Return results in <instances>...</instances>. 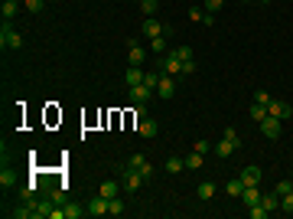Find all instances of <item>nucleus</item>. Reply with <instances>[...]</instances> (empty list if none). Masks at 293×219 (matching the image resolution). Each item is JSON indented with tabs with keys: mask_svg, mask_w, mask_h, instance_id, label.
Masks as SVG:
<instances>
[{
	"mask_svg": "<svg viewBox=\"0 0 293 219\" xmlns=\"http://www.w3.org/2000/svg\"><path fill=\"white\" fill-rule=\"evenodd\" d=\"M222 138H225V141H232L235 147H241V138H238V131H235V128H225V131H222Z\"/></svg>",
	"mask_w": 293,
	"mask_h": 219,
	"instance_id": "nucleus-31",
	"label": "nucleus"
},
{
	"mask_svg": "<svg viewBox=\"0 0 293 219\" xmlns=\"http://www.w3.org/2000/svg\"><path fill=\"white\" fill-rule=\"evenodd\" d=\"M88 206H78V203H65V219H78V216H85Z\"/></svg>",
	"mask_w": 293,
	"mask_h": 219,
	"instance_id": "nucleus-22",
	"label": "nucleus"
},
{
	"mask_svg": "<svg viewBox=\"0 0 293 219\" xmlns=\"http://www.w3.org/2000/svg\"><path fill=\"white\" fill-rule=\"evenodd\" d=\"M104 213H108V200H104V196L88 200V216H104Z\"/></svg>",
	"mask_w": 293,
	"mask_h": 219,
	"instance_id": "nucleus-14",
	"label": "nucleus"
},
{
	"mask_svg": "<svg viewBox=\"0 0 293 219\" xmlns=\"http://www.w3.org/2000/svg\"><path fill=\"white\" fill-rule=\"evenodd\" d=\"M150 49H153V53H170V49H166V36H153V39H150Z\"/></svg>",
	"mask_w": 293,
	"mask_h": 219,
	"instance_id": "nucleus-26",
	"label": "nucleus"
},
{
	"mask_svg": "<svg viewBox=\"0 0 293 219\" xmlns=\"http://www.w3.org/2000/svg\"><path fill=\"white\" fill-rule=\"evenodd\" d=\"M156 95H160V98H173V95H176V78H173V75H163L160 85H156Z\"/></svg>",
	"mask_w": 293,
	"mask_h": 219,
	"instance_id": "nucleus-8",
	"label": "nucleus"
},
{
	"mask_svg": "<svg viewBox=\"0 0 293 219\" xmlns=\"http://www.w3.org/2000/svg\"><path fill=\"white\" fill-rule=\"evenodd\" d=\"M195 150H199V154H208V150H212V141H205V138L195 141Z\"/></svg>",
	"mask_w": 293,
	"mask_h": 219,
	"instance_id": "nucleus-40",
	"label": "nucleus"
},
{
	"mask_svg": "<svg viewBox=\"0 0 293 219\" xmlns=\"http://www.w3.org/2000/svg\"><path fill=\"white\" fill-rule=\"evenodd\" d=\"M0 187H3V190L16 187V173H13V170H7V167H3V170H0Z\"/></svg>",
	"mask_w": 293,
	"mask_h": 219,
	"instance_id": "nucleus-24",
	"label": "nucleus"
},
{
	"mask_svg": "<svg viewBox=\"0 0 293 219\" xmlns=\"http://www.w3.org/2000/svg\"><path fill=\"white\" fill-rule=\"evenodd\" d=\"M222 7H225V0H205V10H208V13H218Z\"/></svg>",
	"mask_w": 293,
	"mask_h": 219,
	"instance_id": "nucleus-37",
	"label": "nucleus"
},
{
	"mask_svg": "<svg viewBox=\"0 0 293 219\" xmlns=\"http://www.w3.org/2000/svg\"><path fill=\"white\" fill-rule=\"evenodd\" d=\"M140 10H144V16H153L156 13V0H140Z\"/></svg>",
	"mask_w": 293,
	"mask_h": 219,
	"instance_id": "nucleus-35",
	"label": "nucleus"
},
{
	"mask_svg": "<svg viewBox=\"0 0 293 219\" xmlns=\"http://www.w3.org/2000/svg\"><path fill=\"white\" fill-rule=\"evenodd\" d=\"M193 72H195V59L193 63H183V75H193Z\"/></svg>",
	"mask_w": 293,
	"mask_h": 219,
	"instance_id": "nucleus-43",
	"label": "nucleus"
},
{
	"mask_svg": "<svg viewBox=\"0 0 293 219\" xmlns=\"http://www.w3.org/2000/svg\"><path fill=\"white\" fill-rule=\"evenodd\" d=\"M225 193L238 200V196L244 193V180H241V177H238V180H228V183H225Z\"/></svg>",
	"mask_w": 293,
	"mask_h": 219,
	"instance_id": "nucleus-20",
	"label": "nucleus"
},
{
	"mask_svg": "<svg viewBox=\"0 0 293 219\" xmlns=\"http://www.w3.org/2000/svg\"><path fill=\"white\" fill-rule=\"evenodd\" d=\"M156 131H160V125H156L153 118H140V125H137L140 138H156Z\"/></svg>",
	"mask_w": 293,
	"mask_h": 219,
	"instance_id": "nucleus-9",
	"label": "nucleus"
},
{
	"mask_svg": "<svg viewBox=\"0 0 293 219\" xmlns=\"http://www.w3.org/2000/svg\"><path fill=\"white\" fill-rule=\"evenodd\" d=\"M247 213H251V219H264V216H267V210H264L261 203H257V206H251Z\"/></svg>",
	"mask_w": 293,
	"mask_h": 219,
	"instance_id": "nucleus-39",
	"label": "nucleus"
},
{
	"mask_svg": "<svg viewBox=\"0 0 293 219\" xmlns=\"http://www.w3.org/2000/svg\"><path fill=\"white\" fill-rule=\"evenodd\" d=\"M267 115H274V118H280V121H287V118H293V105L280 102V98H270V105H267Z\"/></svg>",
	"mask_w": 293,
	"mask_h": 219,
	"instance_id": "nucleus-6",
	"label": "nucleus"
},
{
	"mask_svg": "<svg viewBox=\"0 0 293 219\" xmlns=\"http://www.w3.org/2000/svg\"><path fill=\"white\" fill-rule=\"evenodd\" d=\"M117 173H121V183H124V190H127V193H137V190L146 183L144 177H140V170H131L127 164H121V167H117Z\"/></svg>",
	"mask_w": 293,
	"mask_h": 219,
	"instance_id": "nucleus-2",
	"label": "nucleus"
},
{
	"mask_svg": "<svg viewBox=\"0 0 293 219\" xmlns=\"http://www.w3.org/2000/svg\"><path fill=\"white\" fill-rule=\"evenodd\" d=\"M144 75H146V72L140 69V66H131V69H127V75H124V78H127V85H140V82H144Z\"/></svg>",
	"mask_w": 293,
	"mask_h": 219,
	"instance_id": "nucleus-18",
	"label": "nucleus"
},
{
	"mask_svg": "<svg viewBox=\"0 0 293 219\" xmlns=\"http://www.w3.org/2000/svg\"><path fill=\"white\" fill-rule=\"evenodd\" d=\"M144 164H146V157H144V154H131V160H127V167H131V170H140Z\"/></svg>",
	"mask_w": 293,
	"mask_h": 219,
	"instance_id": "nucleus-32",
	"label": "nucleus"
},
{
	"mask_svg": "<svg viewBox=\"0 0 293 219\" xmlns=\"http://www.w3.org/2000/svg\"><path fill=\"white\" fill-rule=\"evenodd\" d=\"M195 196H199V200H212V196H215V183L212 180L199 183V187H195Z\"/></svg>",
	"mask_w": 293,
	"mask_h": 219,
	"instance_id": "nucleus-19",
	"label": "nucleus"
},
{
	"mask_svg": "<svg viewBox=\"0 0 293 219\" xmlns=\"http://www.w3.org/2000/svg\"><path fill=\"white\" fill-rule=\"evenodd\" d=\"M0 46L3 49H23V33L13 30L10 20H3V30H0Z\"/></svg>",
	"mask_w": 293,
	"mask_h": 219,
	"instance_id": "nucleus-1",
	"label": "nucleus"
},
{
	"mask_svg": "<svg viewBox=\"0 0 293 219\" xmlns=\"http://www.w3.org/2000/svg\"><path fill=\"white\" fill-rule=\"evenodd\" d=\"M134 115H137V118H146V105H134Z\"/></svg>",
	"mask_w": 293,
	"mask_h": 219,
	"instance_id": "nucleus-45",
	"label": "nucleus"
},
{
	"mask_svg": "<svg viewBox=\"0 0 293 219\" xmlns=\"http://www.w3.org/2000/svg\"><path fill=\"white\" fill-rule=\"evenodd\" d=\"M160 69L166 72V75H183V63H179L173 53H166V56L160 59Z\"/></svg>",
	"mask_w": 293,
	"mask_h": 219,
	"instance_id": "nucleus-7",
	"label": "nucleus"
},
{
	"mask_svg": "<svg viewBox=\"0 0 293 219\" xmlns=\"http://www.w3.org/2000/svg\"><path fill=\"white\" fill-rule=\"evenodd\" d=\"M202 23H205V26H215V13H208V10H205V16H202Z\"/></svg>",
	"mask_w": 293,
	"mask_h": 219,
	"instance_id": "nucleus-44",
	"label": "nucleus"
},
{
	"mask_svg": "<svg viewBox=\"0 0 293 219\" xmlns=\"http://www.w3.org/2000/svg\"><path fill=\"white\" fill-rule=\"evenodd\" d=\"M241 180H244V187H257V183H261V167H244V170H241Z\"/></svg>",
	"mask_w": 293,
	"mask_h": 219,
	"instance_id": "nucleus-10",
	"label": "nucleus"
},
{
	"mask_svg": "<svg viewBox=\"0 0 293 219\" xmlns=\"http://www.w3.org/2000/svg\"><path fill=\"white\" fill-rule=\"evenodd\" d=\"M140 177H144V180H153V177H156V167L150 164V160H146V164L140 167Z\"/></svg>",
	"mask_w": 293,
	"mask_h": 219,
	"instance_id": "nucleus-34",
	"label": "nucleus"
},
{
	"mask_svg": "<svg viewBox=\"0 0 293 219\" xmlns=\"http://www.w3.org/2000/svg\"><path fill=\"white\" fill-rule=\"evenodd\" d=\"M163 170H166V173H179V170H186V157H166Z\"/></svg>",
	"mask_w": 293,
	"mask_h": 219,
	"instance_id": "nucleus-16",
	"label": "nucleus"
},
{
	"mask_svg": "<svg viewBox=\"0 0 293 219\" xmlns=\"http://www.w3.org/2000/svg\"><path fill=\"white\" fill-rule=\"evenodd\" d=\"M202 157H205V154H199V150L189 154V157H186V167H189V170H199V167H202Z\"/></svg>",
	"mask_w": 293,
	"mask_h": 219,
	"instance_id": "nucleus-29",
	"label": "nucleus"
},
{
	"mask_svg": "<svg viewBox=\"0 0 293 219\" xmlns=\"http://www.w3.org/2000/svg\"><path fill=\"white\" fill-rule=\"evenodd\" d=\"M160 72H146V75H144V85H150V88H153V92H156V85H160Z\"/></svg>",
	"mask_w": 293,
	"mask_h": 219,
	"instance_id": "nucleus-30",
	"label": "nucleus"
},
{
	"mask_svg": "<svg viewBox=\"0 0 293 219\" xmlns=\"http://www.w3.org/2000/svg\"><path fill=\"white\" fill-rule=\"evenodd\" d=\"M274 190H277V193L284 196V193H290V190H293V183H290V180H280V183H277V187H274Z\"/></svg>",
	"mask_w": 293,
	"mask_h": 219,
	"instance_id": "nucleus-41",
	"label": "nucleus"
},
{
	"mask_svg": "<svg viewBox=\"0 0 293 219\" xmlns=\"http://www.w3.org/2000/svg\"><path fill=\"white\" fill-rule=\"evenodd\" d=\"M173 56H176L179 63H193V49H189V46H179V49H173Z\"/></svg>",
	"mask_w": 293,
	"mask_h": 219,
	"instance_id": "nucleus-28",
	"label": "nucleus"
},
{
	"mask_svg": "<svg viewBox=\"0 0 293 219\" xmlns=\"http://www.w3.org/2000/svg\"><path fill=\"white\" fill-rule=\"evenodd\" d=\"M261 3H270V0H261Z\"/></svg>",
	"mask_w": 293,
	"mask_h": 219,
	"instance_id": "nucleus-46",
	"label": "nucleus"
},
{
	"mask_svg": "<svg viewBox=\"0 0 293 219\" xmlns=\"http://www.w3.org/2000/svg\"><path fill=\"white\" fill-rule=\"evenodd\" d=\"M140 33H144V36L146 39H153V36H170V26H166V23H160V20H153V16H146V20H144V26H140Z\"/></svg>",
	"mask_w": 293,
	"mask_h": 219,
	"instance_id": "nucleus-3",
	"label": "nucleus"
},
{
	"mask_svg": "<svg viewBox=\"0 0 293 219\" xmlns=\"http://www.w3.org/2000/svg\"><path fill=\"white\" fill-rule=\"evenodd\" d=\"M121 187H124V183H117V180H104V183L98 187V196H104V200H114V196L121 193Z\"/></svg>",
	"mask_w": 293,
	"mask_h": 219,
	"instance_id": "nucleus-11",
	"label": "nucleus"
},
{
	"mask_svg": "<svg viewBox=\"0 0 293 219\" xmlns=\"http://www.w3.org/2000/svg\"><path fill=\"white\" fill-rule=\"evenodd\" d=\"M280 213L293 216V190H290V193H284V196H280Z\"/></svg>",
	"mask_w": 293,
	"mask_h": 219,
	"instance_id": "nucleus-25",
	"label": "nucleus"
},
{
	"mask_svg": "<svg viewBox=\"0 0 293 219\" xmlns=\"http://www.w3.org/2000/svg\"><path fill=\"white\" fill-rule=\"evenodd\" d=\"M261 206H264L267 213L280 210V193H277V190H270V193H264V196H261Z\"/></svg>",
	"mask_w": 293,
	"mask_h": 219,
	"instance_id": "nucleus-15",
	"label": "nucleus"
},
{
	"mask_svg": "<svg viewBox=\"0 0 293 219\" xmlns=\"http://www.w3.org/2000/svg\"><path fill=\"white\" fill-rule=\"evenodd\" d=\"M261 190H257V187H244V193H241V203H244L247 206V210H251V206H257V203H261Z\"/></svg>",
	"mask_w": 293,
	"mask_h": 219,
	"instance_id": "nucleus-12",
	"label": "nucleus"
},
{
	"mask_svg": "<svg viewBox=\"0 0 293 219\" xmlns=\"http://www.w3.org/2000/svg\"><path fill=\"white\" fill-rule=\"evenodd\" d=\"M153 95H156V92H153L150 85H144V82H140V85H131V105H146Z\"/></svg>",
	"mask_w": 293,
	"mask_h": 219,
	"instance_id": "nucleus-5",
	"label": "nucleus"
},
{
	"mask_svg": "<svg viewBox=\"0 0 293 219\" xmlns=\"http://www.w3.org/2000/svg\"><path fill=\"white\" fill-rule=\"evenodd\" d=\"M251 118H254V121H257V125H261V121H264V118H267V105H251Z\"/></svg>",
	"mask_w": 293,
	"mask_h": 219,
	"instance_id": "nucleus-27",
	"label": "nucleus"
},
{
	"mask_svg": "<svg viewBox=\"0 0 293 219\" xmlns=\"http://www.w3.org/2000/svg\"><path fill=\"white\" fill-rule=\"evenodd\" d=\"M244 3H247V0H244Z\"/></svg>",
	"mask_w": 293,
	"mask_h": 219,
	"instance_id": "nucleus-47",
	"label": "nucleus"
},
{
	"mask_svg": "<svg viewBox=\"0 0 293 219\" xmlns=\"http://www.w3.org/2000/svg\"><path fill=\"white\" fill-rule=\"evenodd\" d=\"M23 7L30 10V13H39V10L46 7V0H23Z\"/></svg>",
	"mask_w": 293,
	"mask_h": 219,
	"instance_id": "nucleus-33",
	"label": "nucleus"
},
{
	"mask_svg": "<svg viewBox=\"0 0 293 219\" xmlns=\"http://www.w3.org/2000/svg\"><path fill=\"white\" fill-rule=\"evenodd\" d=\"M261 131H264V138L277 141L280 134H284V121H280V118H274V115H267V118L261 121Z\"/></svg>",
	"mask_w": 293,
	"mask_h": 219,
	"instance_id": "nucleus-4",
	"label": "nucleus"
},
{
	"mask_svg": "<svg viewBox=\"0 0 293 219\" xmlns=\"http://www.w3.org/2000/svg\"><path fill=\"white\" fill-rule=\"evenodd\" d=\"M235 150H238V147H235V144H232V141H225V138H222V141H218V144H215V154H218V157H232V154H235Z\"/></svg>",
	"mask_w": 293,
	"mask_h": 219,
	"instance_id": "nucleus-23",
	"label": "nucleus"
},
{
	"mask_svg": "<svg viewBox=\"0 0 293 219\" xmlns=\"http://www.w3.org/2000/svg\"><path fill=\"white\" fill-rule=\"evenodd\" d=\"M202 16H205V10H199V7L189 10V20H202Z\"/></svg>",
	"mask_w": 293,
	"mask_h": 219,
	"instance_id": "nucleus-42",
	"label": "nucleus"
},
{
	"mask_svg": "<svg viewBox=\"0 0 293 219\" xmlns=\"http://www.w3.org/2000/svg\"><path fill=\"white\" fill-rule=\"evenodd\" d=\"M127 46H131V53H127V59H131V66H140V63H144V49H140V43H137V36H134V39H127Z\"/></svg>",
	"mask_w": 293,
	"mask_h": 219,
	"instance_id": "nucleus-13",
	"label": "nucleus"
},
{
	"mask_svg": "<svg viewBox=\"0 0 293 219\" xmlns=\"http://www.w3.org/2000/svg\"><path fill=\"white\" fill-rule=\"evenodd\" d=\"M0 13H3V20H13V16L20 13V3H16V0H3V3H0Z\"/></svg>",
	"mask_w": 293,
	"mask_h": 219,
	"instance_id": "nucleus-17",
	"label": "nucleus"
},
{
	"mask_svg": "<svg viewBox=\"0 0 293 219\" xmlns=\"http://www.w3.org/2000/svg\"><path fill=\"white\" fill-rule=\"evenodd\" d=\"M49 196H52L55 206H65V193H62V190H49Z\"/></svg>",
	"mask_w": 293,
	"mask_h": 219,
	"instance_id": "nucleus-38",
	"label": "nucleus"
},
{
	"mask_svg": "<svg viewBox=\"0 0 293 219\" xmlns=\"http://www.w3.org/2000/svg\"><path fill=\"white\" fill-rule=\"evenodd\" d=\"M254 102H257V105H270V95H267V88H257V92H254Z\"/></svg>",
	"mask_w": 293,
	"mask_h": 219,
	"instance_id": "nucleus-36",
	"label": "nucleus"
},
{
	"mask_svg": "<svg viewBox=\"0 0 293 219\" xmlns=\"http://www.w3.org/2000/svg\"><path fill=\"white\" fill-rule=\"evenodd\" d=\"M108 213L111 216H124V213H127V203H124L121 196H114V200H108Z\"/></svg>",
	"mask_w": 293,
	"mask_h": 219,
	"instance_id": "nucleus-21",
	"label": "nucleus"
}]
</instances>
